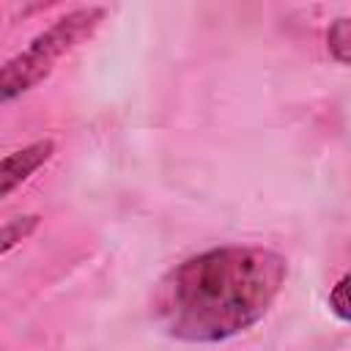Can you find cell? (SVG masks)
<instances>
[{
  "instance_id": "cell-1",
  "label": "cell",
  "mask_w": 351,
  "mask_h": 351,
  "mask_svg": "<svg viewBox=\"0 0 351 351\" xmlns=\"http://www.w3.org/2000/svg\"><path fill=\"white\" fill-rule=\"evenodd\" d=\"M288 261L252 244H225L176 263L151 293L154 321L184 343H222L255 326L280 296Z\"/></svg>"
},
{
  "instance_id": "cell-2",
  "label": "cell",
  "mask_w": 351,
  "mask_h": 351,
  "mask_svg": "<svg viewBox=\"0 0 351 351\" xmlns=\"http://www.w3.org/2000/svg\"><path fill=\"white\" fill-rule=\"evenodd\" d=\"M104 16H107L104 5H82L63 14L38 36H33L22 52L5 60L0 71V99L14 101L16 96L44 82L69 52H74L82 41H88L99 30Z\"/></svg>"
},
{
  "instance_id": "cell-3",
  "label": "cell",
  "mask_w": 351,
  "mask_h": 351,
  "mask_svg": "<svg viewBox=\"0 0 351 351\" xmlns=\"http://www.w3.org/2000/svg\"><path fill=\"white\" fill-rule=\"evenodd\" d=\"M55 154V140H36L19 151H11L3 156L0 165V195L8 197L19 184H25L41 165H47Z\"/></svg>"
},
{
  "instance_id": "cell-4",
  "label": "cell",
  "mask_w": 351,
  "mask_h": 351,
  "mask_svg": "<svg viewBox=\"0 0 351 351\" xmlns=\"http://www.w3.org/2000/svg\"><path fill=\"white\" fill-rule=\"evenodd\" d=\"M326 49L335 60L351 66V16H337L326 30Z\"/></svg>"
},
{
  "instance_id": "cell-5",
  "label": "cell",
  "mask_w": 351,
  "mask_h": 351,
  "mask_svg": "<svg viewBox=\"0 0 351 351\" xmlns=\"http://www.w3.org/2000/svg\"><path fill=\"white\" fill-rule=\"evenodd\" d=\"M36 228H38V214H25V217L5 219V225H3V255H8V252H11L22 239H27Z\"/></svg>"
},
{
  "instance_id": "cell-6",
  "label": "cell",
  "mask_w": 351,
  "mask_h": 351,
  "mask_svg": "<svg viewBox=\"0 0 351 351\" xmlns=\"http://www.w3.org/2000/svg\"><path fill=\"white\" fill-rule=\"evenodd\" d=\"M329 307L340 321L351 324V271H346L329 291Z\"/></svg>"
}]
</instances>
